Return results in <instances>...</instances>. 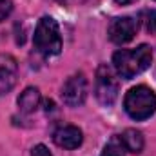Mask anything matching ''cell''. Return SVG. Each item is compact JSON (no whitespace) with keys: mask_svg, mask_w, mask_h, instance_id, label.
I'll return each instance as SVG.
<instances>
[{"mask_svg":"<svg viewBox=\"0 0 156 156\" xmlns=\"http://www.w3.org/2000/svg\"><path fill=\"white\" fill-rule=\"evenodd\" d=\"M153 64V49L147 44H142L134 49H120L113 55V67L118 76L131 80L136 75L149 69Z\"/></svg>","mask_w":156,"mask_h":156,"instance_id":"obj_1","label":"cell"},{"mask_svg":"<svg viewBox=\"0 0 156 156\" xmlns=\"http://www.w3.org/2000/svg\"><path fill=\"white\" fill-rule=\"evenodd\" d=\"M53 142L62 149H78L83 142L82 129H78L76 125H60L53 133Z\"/></svg>","mask_w":156,"mask_h":156,"instance_id":"obj_8","label":"cell"},{"mask_svg":"<svg viewBox=\"0 0 156 156\" xmlns=\"http://www.w3.org/2000/svg\"><path fill=\"white\" fill-rule=\"evenodd\" d=\"M123 151H125V149H123V145H122L120 136H115V138H111V142L104 147V151H102L100 156H125Z\"/></svg>","mask_w":156,"mask_h":156,"instance_id":"obj_11","label":"cell"},{"mask_svg":"<svg viewBox=\"0 0 156 156\" xmlns=\"http://www.w3.org/2000/svg\"><path fill=\"white\" fill-rule=\"evenodd\" d=\"M87 98V78L83 73H75L66 80L62 87V100L69 107H78Z\"/></svg>","mask_w":156,"mask_h":156,"instance_id":"obj_5","label":"cell"},{"mask_svg":"<svg viewBox=\"0 0 156 156\" xmlns=\"http://www.w3.org/2000/svg\"><path fill=\"white\" fill-rule=\"evenodd\" d=\"M125 113L136 122H144L151 118L156 111V94L147 85H136L127 91L123 98Z\"/></svg>","mask_w":156,"mask_h":156,"instance_id":"obj_2","label":"cell"},{"mask_svg":"<svg viewBox=\"0 0 156 156\" xmlns=\"http://www.w3.org/2000/svg\"><path fill=\"white\" fill-rule=\"evenodd\" d=\"M116 4H120V5H125V4H131V2H134V0H115Z\"/></svg>","mask_w":156,"mask_h":156,"instance_id":"obj_15","label":"cell"},{"mask_svg":"<svg viewBox=\"0 0 156 156\" xmlns=\"http://www.w3.org/2000/svg\"><path fill=\"white\" fill-rule=\"evenodd\" d=\"M58 2H62V4H69V2H73V0H58Z\"/></svg>","mask_w":156,"mask_h":156,"instance_id":"obj_16","label":"cell"},{"mask_svg":"<svg viewBox=\"0 0 156 156\" xmlns=\"http://www.w3.org/2000/svg\"><path fill=\"white\" fill-rule=\"evenodd\" d=\"M138 31V20L133 18V16H116L111 20L109 24V29H107V35L111 42H115L118 45L122 44H127L134 38Z\"/></svg>","mask_w":156,"mask_h":156,"instance_id":"obj_6","label":"cell"},{"mask_svg":"<svg viewBox=\"0 0 156 156\" xmlns=\"http://www.w3.org/2000/svg\"><path fill=\"white\" fill-rule=\"evenodd\" d=\"M40 100H42L40 98V91L37 87H26L20 93V96H18V109H20V113H24V115L35 113L40 105Z\"/></svg>","mask_w":156,"mask_h":156,"instance_id":"obj_9","label":"cell"},{"mask_svg":"<svg viewBox=\"0 0 156 156\" xmlns=\"http://www.w3.org/2000/svg\"><path fill=\"white\" fill-rule=\"evenodd\" d=\"M13 11V0H0V22H4Z\"/></svg>","mask_w":156,"mask_h":156,"instance_id":"obj_13","label":"cell"},{"mask_svg":"<svg viewBox=\"0 0 156 156\" xmlns=\"http://www.w3.org/2000/svg\"><path fill=\"white\" fill-rule=\"evenodd\" d=\"M120 140H122V145L125 151L129 153H142L144 145H145V140H144V134L136 129H127L123 131V134H120Z\"/></svg>","mask_w":156,"mask_h":156,"instance_id":"obj_10","label":"cell"},{"mask_svg":"<svg viewBox=\"0 0 156 156\" xmlns=\"http://www.w3.org/2000/svg\"><path fill=\"white\" fill-rule=\"evenodd\" d=\"M35 49L38 51L42 56H56L62 51V35L58 22L53 16H42L37 24L35 37H33Z\"/></svg>","mask_w":156,"mask_h":156,"instance_id":"obj_3","label":"cell"},{"mask_svg":"<svg viewBox=\"0 0 156 156\" xmlns=\"http://www.w3.org/2000/svg\"><path fill=\"white\" fill-rule=\"evenodd\" d=\"M118 93H120V82L116 78V71L113 66L102 64L96 71V80H94V94L96 100L109 107L116 102Z\"/></svg>","mask_w":156,"mask_h":156,"instance_id":"obj_4","label":"cell"},{"mask_svg":"<svg viewBox=\"0 0 156 156\" xmlns=\"http://www.w3.org/2000/svg\"><path fill=\"white\" fill-rule=\"evenodd\" d=\"M144 24L149 33H156V11L144 13Z\"/></svg>","mask_w":156,"mask_h":156,"instance_id":"obj_12","label":"cell"},{"mask_svg":"<svg viewBox=\"0 0 156 156\" xmlns=\"http://www.w3.org/2000/svg\"><path fill=\"white\" fill-rule=\"evenodd\" d=\"M31 156H53V154L49 153V149L44 144H38V145H35L31 149Z\"/></svg>","mask_w":156,"mask_h":156,"instance_id":"obj_14","label":"cell"},{"mask_svg":"<svg viewBox=\"0 0 156 156\" xmlns=\"http://www.w3.org/2000/svg\"><path fill=\"white\" fill-rule=\"evenodd\" d=\"M18 76V64L15 60V56L11 55H0V96L7 94Z\"/></svg>","mask_w":156,"mask_h":156,"instance_id":"obj_7","label":"cell"}]
</instances>
